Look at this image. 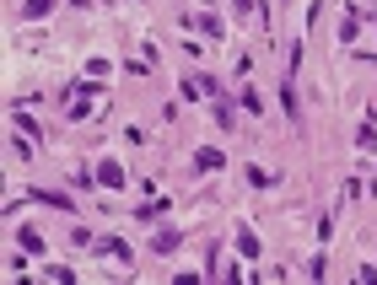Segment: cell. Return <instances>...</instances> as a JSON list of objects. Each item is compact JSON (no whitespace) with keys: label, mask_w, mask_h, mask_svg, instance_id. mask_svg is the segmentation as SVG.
<instances>
[{"label":"cell","mask_w":377,"mask_h":285,"mask_svg":"<svg viewBox=\"0 0 377 285\" xmlns=\"http://www.w3.org/2000/svg\"><path fill=\"white\" fill-rule=\"evenodd\" d=\"M178 242H183V232H178V226H162V232L151 237V253H156V258H167V253H178Z\"/></svg>","instance_id":"obj_1"},{"label":"cell","mask_w":377,"mask_h":285,"mask_svg":"<svg viewBox=\"0 0 377 285\" xmlns=\"http://www.w3.org/2000/svg\"><path fill=\"white\" fill-rule=\"evenodd\" d=\"M32 205H49V210H75V199L70 194H54V189H27Z\"/></svg>","instance_id":"obj_2"},{"label":"cell","mask_w":377,"mask_h":285,"mask_svg":"<svg viewBox=\"0 0 377 285\" xmlns=\"http://www.w3.org/2000/svg\"><path fill=\"white\" fill-rule=\"evenodd\" d=\"M92 248H97V253H103V258H113L119 270H124V264H130V258H135V253H130V242H119V237H103V242H92Z\"/></svg>","instance_id":"obj_3"},{"label":"cell","mask_w":377,"mask_h":285,"mask_svg":"<svg viewBox=\"0 0 377 285\" xmlns=\"http://www.w3.org/2000/svg\"><path fill=\"white\" fill-rule=\"evenodd\" d=\"M194 167H199V172H221V167H226V156H221L216 146H199V151H194Z\"/></svg>","instance_id":"obj_4"},{"label":"cell","mask_w":377,"mask_h":285,"mask_svg":"<svg viewBox=\"0 0 377 285\" xmlns=\"http://www.w3.org/2000/svg\"><path fill=\"white\" fill-rule=\"evenodd\" d=\"M97 183H103V189H124L130 178H124V167H119V162H103V167H97Z\"/></svg>","instance_id":"obj_5"},{"label":"cell","mask_w":377,"mask_h":285,"mask_svg":"<svg viewBox=\"0 0 377 285\" xmlns=\"http://www.w3.org/2000/svg\"><path fill=\"white\" fill-rule=\"evenodd\" d=\"M237 253L248 258V264H254V258L264 253V248H259V237H254V232H248V226H237Z\"/></svg>","instance_id":"obj_6"},{"label":"cell","mask_w":377,"mask_h":285,"mask_svg":"<svg viewBox=\"0 0 377 285\" xmlns=\"http://www.w3.org/2000/svg\"><path fill=\"white\" fill-rule=\"evenodd\" d=\"M356 27H361V6H350L345 22H340V44H356Z\"/></svg>","instance_id":"obj_7"},{"label":"cell","mask_w":377,"mask_h":285,"mask_svg":"<svg viewBox=\"0 0 377 285\" xmlns=\"http://www.w3.org/2000/svg\"><path fill=\"white\" fill-rule=\"evenodd\" d=\"M16 248H27L32 258H44V237H38L32 226H22V232H16Z\"/></svg>","instance_id":"obj_8"},{"label":"cell","mask_w":377,"mask_h":285,"mask_svg":"<svg viewBox=\"0 0 377 285\" xmlns=\"http://www.w3.org/2000/svg\"><path fill=\"white\" fill-rule=\"evenodd\" d=\"M356 146H361V156H372V151H377V119H366V124H361Z\"/></svg>","instance_id":"obj_9"},{"label":"cell","mask_w":377,"mask_h":285,"mask_svg":"<svg viewBox=\"0 0 377 285\" xmlns=\"http://www.w3.org/2000/svg\"><path fill=\"white\" fill-rule=\"evenodd\" d=\"M242 178L254 183V189H275V172H264V167H254V162L242 167Z\"/></svg>","instance_id":"obj_10"},{"label":"cell","mask_w":377,"mask_h":285,"mask_svg":"<svg viewBox=\"0 0 377 285\" xmlns=\"http://www.w3.org/2000/svg\"><path fill=\"white\" fill-rule=\"evenodd\" d=\"M49 11H54V0H27V6H22V16H27V22H44Z\"/></svg>","instance_id":"obj_11"},{"label":"cell","mask_w":377,"mask_h":285,"mask_svg":"<svg viewBox=\"0 0 377 285\" xmlns=\"http://www.w3.org/2000/svg\"><path fill=\"white\" fill-rule=\"evenodd\" d=\"M280 108H286L291 119H297V113H302V108H297V87H291V75H286V81H280Z\"/></svg>","instance_id":"obj_12"},{"label":"cell","mask_w":377,"mask_h":285,"mask_svg":"<svg viewBox=\"0 0 377 285\" xmlns=\"http://www.w3.org/2000/svg\"><path fill=\"white\" fill-rule=\"evenodd\" d=\"M156 215H167V194H162V199H151V205H140L135 221H156Z\"/></svg>","instance_id":"obj_13"},{"label":"cell","mask_w":377,"mask_h":285,"mask_svg":"<svg viewBox=\"0 0 377 285\" xmlns=\"http://www.w3.org/2000/svg\"><path fill=\"white\" fill-rule=\"evenodd\" d=\"M216 124H221V129H232V124H237V113H232V103H226V97H216Z\"/></svg>","instance_id":"obj_14"},{"label":"cell","mask_w":377,"mask_h":285,"mask_svg":"<svg viewBox=\"0 0 377 285\" xmlns=\"http://www.w3.org/2000/svg\"><path fill=\"white\" fill-rule=\"evenodd\" d=\"M237 103H242V108H248V119H254L259 108H264V103H259V91H254V87H242V91H237Z\"/></svg>","instance_id":"obj_15"},{"label":"cell","mask_w":377,"mask_h":285,"mask_svg":"<svg viewBox=\"0 0 377 285\" xmlns=\"http://www.w3.org/2000/svg\"><path fill=\"white\" fill-rule=\"evenodd\" d=\"M92 242H97V237H92L87 226H70V248H92Z\"/></svg>","instance_id":"obj_16"},{"label":"cell","mask_w":377,"mask_h":285,"mask_svg":"<svg viewBox=\"0 0 377 285\" xmlns=\"http://www.w3.org/2000/svg\"><path fill=\"white\" fill-rule=\"evenodd\" d=\"M49 280H60V285H70V280H75V270H65V264H49Z\"/></svg>","instance_id":"obj_17"},{"label":"cell","mask_w":377,"mask_h":285,"mask_svg":"<svg viewBox=\"0 0 377 285\" xmlns=\"http://www.w3.org/2000/svg\"><path fill=\"white\" fill-rule=\"evenodd\" d=\"M254 6H259V0H232V11H237V16H248Z\"/></svg>","instance_id":"obj_18"}]
</instances>
